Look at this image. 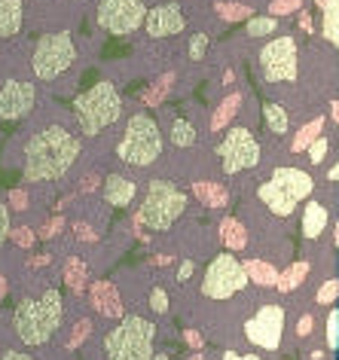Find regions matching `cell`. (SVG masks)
<instances>
[{
    "label": "cell",
    "mask_w": 339,
    "mask_h": 360,
    "mask_svg": "<svg viewBox=\"0 0 339 360\" xmlns=\"http://www.w3.org/2000/svg\"><path fill=\"white\" fill-rule=\"evenodd\" d=\"M193 193L205 208H226L229 205V190L223 184H217V180H196Z\"/></svg>",
    "instance_id": "cell-18"
},
{
    "label": "cell",
    "mask_w": 339,
    "mask_h": 360,
    "mask_svg": "<svg viewBox=\"0 0 339 360\" xmlns=\"http://www.w3.org/2000/svg\"><path fill=\"white\" fill-rule=\"evenodd\" d=\"M0 360H34L31 354H25V351H4Z\"/></svg>",
    "instance_id": "cell-50"
},
{
    "label": "cell",
    "mask_w": 339,
    "mask_h": 360,
    "mask_svg": "<svg viewBox=\"0 0 339 360\" xmlns=\"http://www.w3.org/2000/svg\"><path fill=\"white\" fill-rule=\"evenodd\" d=\"M327 220H330V214H327L324 205L321 202H306V208H302V236H306L309 241L318 238L321 232L327 229Z\"/></svg>",
    "instance_id": "cell-20"
},
{
    "label": "cell",
    "mask_w": 339,
    "mask_h": 360,
    "mask_svg": "<svg viewBox=\"0 0 339 360\" xmlns=\"http://www.w3.org/2000/svg\"><path fill=\"white\" fill-rule=\"evenodd\" d=\"M263 120H266V129H269L272 134H288V129H290V116H288V110H284L281 104H275V101H269V104H263Z\"/></svg>",
    "instance_id": "cell-27"
},
{
    "label": "cell",
    "mask_w": 339,
    "mask_h": 360,
    "mask_svg": "<svg viewBox=\"0 0 339 360\" xmlns=\"http://www.w3.org/2000/svg\"><path fill=\"white\" fill-rule=\"evenodd\" d=\"M10 229H13V220H10V208L0 205V245L10 238Z\"/></svg>",
    "instance_id": "cell-43"
},
{
    "label": "cell",
    "mask_w": 339,
    "mask_h": 360,
    "mask_svg": "<svg viewBox=\"0 0 339 360\" xmlns=\"http://www.w3.org/2000/svg\"><path fill=\"white\" fill-rule=\"evenodd\" d=\"M22 31V0H0V37H15Z\"/></svg>",
    "instance_id": "cell-21"
},
{
    "label": "cell",
    "mask_w": 339,
    "mask_h": 360,
    "mask_svg": "<svg viewBox=\"0 0 339 360\" xmlns=\"http://www.w3.org/2000/svg\"><path fill=\"white\" fill-rule=\"evenodd\" d=\"M144 28L147 37H174L186 28V15L181 10V4H159L153 10L144 13Z\"/></svg>",
    "instance_id": "cell-15"
},
{
    "label": "cell",
    "mask_w": 339,
    "mask_h": 360,
    "mask_svg": "<svg viewBox=\"0 0 339 360\" xmlns=\"http://www.w3.org/2000/svg\"><path fill=\"white\" fill-rule=\"evenodd\" d=\"M321 131H324V116H315L312 122H306L302 129L293 134V143H290V150L293 153H302V150H309L312 143H315L321 138Z\"/></svg>",
    "instance_id": "cell-26"
},
{
    "label": "cell",
    "mask_w": 339,
    "mask_h": 360,
    "mask_svg": "<svg viewBox=\"0 0 339 360\" xmlns=\"http://www.w3.org/2000/svg\"><path fill=\"white\" fill-rule=\"evenodd\" d=\"M77 61V46L70 40V34L58 31V34H46L37 40L31 56V68L37 79H56Z\"/></svg>",
    "instance_id": "cell-8"
},
{
    "label": "cell",
    "mask_w": 339,
    "mask_h": 360,
    "mask_svg": "<svg viewBox=\"0 0 339 360\" xmlns=\"http://www.w3.org/2000/svg\"><path fill=\"white\" fill-rule=\"evenodd\" d=\"M220 241L226 245L229 254H236V250H242L248 245V229L236 217H223L220 220Z\"/></svg>",
    "instance_id": "cell-22"
},
{
    "label": "cell",
    "mask_w": 339,
    "mask_h": 360,
    "mask_svg": "<svg viewBox=\"0 0 339 360\" xmlns=\"http://www.w3.org/2000/svg\"><path fill=\"white\" fill-rule=\"evenodd\" d=\"M150 309H153L156 314L168 311V293L162 290V287H153V290H150Z\"/></svg>",
    "instance_id": "cell-42"
},
{
    "label": "cell",
    "mask_w": 339,
    "mask_h": 360,
    "mask_svg": "<svg viewBox=\"0 0 339 360\" xmlns=\"http://www.w3.org/2000/svg\"><path fill=\"white\" fill-rule=\"evenodd\" d=\"M321 10H327V6H339V0H318Z\"/></svg>",
    "instance_id": "cell-56"
},
{
    "label": "cell",
    "mask_w": 339,
    "mask_h": 360,
    "mask_svg": "<svg viewBox=\"0 0 339 360\" xmlns=\"http://www.w3.org/2000/svg\"><path fill=\"white\" fill-rule=\"evenodd\" d=\"M312 190H315V180H312L309 171L284 165V168H275L266 184H260L257 195H260V202L275 217H290L297 211V205L312 195Z\"/></svg>",
    "instance_id": "cell-3"
},
{
    "label": "cell",
    "mask_w": 339,
    "mask_h": 360,
    "mask_svg": "<svg viewBox=\"0 0 339 360\" xmlns=\"http://www.w3.org/2000/svg\"><path fill=\"white\" fill-rule=\"evenodd\" d=\"M89 333H92V321H77L74 323V330H70V336H68V351H74V348H79L83 342L89 339Z\"/></svg>",
    "instance_id": "cell-33"
},
{
    "label": "cell",
    "mask_w": 339,
    "mask_h": 360,
    "mask_svg": "<svg viewBox=\"0 0 339 360\" xmlns=\"http://www.w3.org/2000/svg\"><path fill=\"white\" fill-rule=\"evenodd\" d=\"M217 156L223 174H242V171L260 165V143L251 129H229L217 143Z\"/></svg>",
    "instance_id": "cell-10"
},
{
    "label": "cell",
    "mask_w": 339,
    "mask_h": 360,
    "mask_svg": "<svg viewBox=\"0 0 339 360\" xmlns=\"http://www.w3.org/2000/svg\"><path fill=\"white\" fill-rule=\"evenodd\" d=\"M260 68L269 83H290V79H297V40L281 34L279 40L266 43L260 52Z\"/></svg>",
    "instance_id": "cell-12"
},
{
    "label": "cell",
    "mask_w": 339,
    "mask_h": 360,
    "mask_svg": "<svg viewBox=\"0 0 339 360\" xmlns=\"http://www.w3.org/2000/svg\"><path fill=\"white\" fill-rule=\"evenodd\" d=\"M34 101H37V86L10 79L0 86V120H22L31 113Z\"/></svg>",
    "instance_id": "cell-14"
},
{
    "label": "cell",
    "mask_w": 339,
    "mask_h": 360,
    "mask_svg": "<svg viewBox=\"0 0 339 360\" xmlns=\"http://www.w3.org/2000/svg\"><path fill=\"white\" fill-rule=\"evenodd\" d=\"M184 339H186V345H190L193 351H199V348L205 345V339H202L199 330H184Z\"/></svg>",
    "instance_id": "cell-47"
},
{
    "label": "cell",
    "mask_w": 339,
    "mask_h": 360,
    "mask_svg": "<svg viewBox=\"0 0 339 360\" xmlns=\"http://www.w3.org/2000/svg\"><path fill=\"white\" fill-rule=\"evenodd\" d=\"M300 10H302V0H272L269 4L272 19H281V15H290V13H300Z\"/></svg>",
    "instance_id": "cell-34"
},
{
    "label": "cell",
    "mask_w": 339,
    "mask_h": 360,
    "mask_svg": "<svg viewBox=\"0 0 339 360\" xmlns=\"http://www.w3.org/2000/svg\"><path fill=\"white\" fill-rule=\"evenodd\" d=\"M52 263V254H37L28 259V269H40V266H49Z\"/></svg>",
    "instance_id": "cell-49"
},
{
    "label": "cell",
    "mask_w": 339,
    "mask_h": 360,
    "mask_svg": "<svg viewBox=\"0 0 339 360\" xmlns=\"http://www.w3.org/2000/svg\"><path fill=\"white\" fill-rule=\"evenodd\" d=\"M248 287V278L242 272V263L229 254V250H223L208 263L205 269V281H202V296H208V300H229V296L242 293Z\"/></svg>",
    "instance_id": "cell-9"
},
{
    "label": "cell",
    "mask_w": 339,
    "mask_h": 360,
    "mask_svg": "<svg viewBox=\"0 0 339 360\" xmlns=\"http://www.w3.org/2000/svg\"><path fill=\"white\" fill-rule=\"evenodd\" d=\"M98 186V174H86L83 180H79V193H92Z\"/></svg>",
    "instance_id": "cell-48"
},
{
    "label": "cell",
    "mask_w": 339,
    "mask_h": 360,
    "mask_svg": "<svg viewBox=\"0 0 339 360\" xmlns=\"http://www.w3.org/2000/svg\"><path fill=\"white\" fill-rule=\"evenodd\" d=\"M79 156V138H74L61 125H46L25 147V184H46L68 174V168Z\"/></svg>",
    "instance_id": "cell-1"
},
{
    "label": "cell",
    "mask_w": 339,
    "mask_h": 360,
    "mask_svg": "<svg viewBox=\"0 0 339 360\" xmlns=\"http://www.w3.org/2000/svg\"><path fill=\"white\" fill-rule=\"evenodd\" d=\"M306 278H309V263L306 259H297V263H290L284 272H279V293H293L297 287L306 284Z\"/></svg>",
    "instance_id": "cell-23"
},
{
    "label": "cell",
    "mask_w": 339,
    "mask_h": 360,
    "mask_svg": "<svg viewBox=\"0 0 339 360\" xmlns=\"http://www.w3.org/2000/svg\"><path fill=\"white\" fill-rule=\"evenodd\" d=\"M150 263H153V266H168V263H172V257H168V254H156V257H150Z\"/></svg>",
    "instance_id": "cell-52"
},
{
    "label": "cell",
    "mask_w": 339,
    "mask_h": 360,
    "mask_svg": "<svg viewBox=\"0 0 339 360\" xmlns=\"http://www.w3.org/2000/svg\"><path fill=\"white\" fill-rule=\"evenodd\" d=\"M223 360H260V357H257V354H236V351H226Z\"/></svg>",
    "instance_id": "cell-51"
},
{
    "label": "cell",
    "mask_w": 339,
    "mask_h": 360,
    "mask_svg": "<svg viewBox=\"0 0 339 360\" xmlns=\"http://www.w3.org/2000/svg\"><path fill=\"white\" fill-rule=\"evenodd\" d=\"M233 79H236V70H226V74H223V83H226V86L233 83Z\"/></svg>",
    "instance_id": "cell-57"
},
{
    "label": "cell",
    "mask_w": 339,
    "mask_h": 360,
    "mask_svg": "<svg viewBox=\"0 0 339 360\" xmlns=\"http://www.w3.org/2000/svg\"><path fill=\"white\" fill-rule=\"evenodd\" d=\"M10 238L19 248H34V241H37V232H34L31 226H15V229H10Z\"/></svg>",
    "instance_id": "cell-37"
},
{
    "label": "cell",
    "mask_w": 339,
    "mask_h": 360,
    "mask_svg": "<svg viewBox=\"0 0 339 360\" xmlns=\"http://www.w3.org/2000/svg\"><path fill=\"white\" fill-rule=\"evenodd\" d=\"M147 4L144 0H98L95 19L110 34H132L144 25Z\"/></svg>",
    "instance_id": "cell-11"
},
{
    "label": "cell",
    "mask_w": 339,
    "mask_h": 360,
    "mask_svg": "<svg viewBox=\"0 0 339 360\" xmlns=\"http://www.w3.org/2000/svg\"><path fill=\"white\" fill-rule=\"evenodd\" d=\"M205 52H208V37H205V34H193V37H190V58L202 61Z\"/></svg>",
    "instance_id": "cell-41"
},
{
    "label": "cell",
    "mask_w": 339,
    "mask_h": 360,
    "mask_svg": "<svg viewBox=\"0 0 339 360\" xmlns=\"http://www.w3.org/2000/svg\"><path fill=\"white\" fill-rule=\"evenodd\" d=\"M101 193H104L107 205H113V208H129V205L135 202V195H138V184L132 177H126V174H107Z\"/></svg>",
    "instance_id": "cell-17"
},
{
    "label": "cell",
    "mask_w": 339,
    "mask_h": 360,
    "mask_svg": "<svg viewBox=\"0 0 339 360\" xmlns=\"http://www.w3.org/2000/svg\"><path fill=\"white\" fill-rule=\"evenodd\" d=\"M74 232H77V238H79V241H89V245H92V241H98V232L89 226V223H83V220L74 223Z\"/></svg>",
    "instance_id": "cell-44"
},
{
    "label": "cell",
    "mask_w": 339,
    "mask_h": 360,
    "mask_svg": "<svg viewBox=\"0 0 339 360\" xmlns=\"http://www.w3.org/2000/svg\"><path fill=\"white\" fill-rule=\"evenodd\" d=\"M330 120H333V122L339 120V104L336 101H330Z\"/></svg>",
    "instance_id": "cell-55"
},
{
    "label": "cell",
    "mask_w": 339,
    "mask_h": 360,
    "mask_svg": "<svg viewBox=\"0 0 339 360\" xmlns=\"http://www.w3.org/2000/svg\"><path fill=\"white\" fill-rule=\"evenodd\" d=\"M184 211H186V195L177 190L172 180H150L147 199L141 202L135 223H144L153 232H168Z\"/></svg>",
    "instance_id": "cell-7"
},
{
    "label": "cell",
    "mask_w": 339,
    "mask_h": 360,
    "mask_svg": "<svg viewBox=\"0 0 339 360\" xmlns=\"http://www.w3.org/2000/svg\"><path fill=\"white\" fill-rule=\"evenodd\" d=\"M172 83H174V74L168 70V74H162L153 86L147 89L144 95H141V98H144V104H147V107H159V104L165 101V95H168V89H172Z\"/></svg>",
    "instance_id": "cell-28"
},
{
    "label": "cell",
    "mask_w": 339,
    "mask_h": 360,
    "mask_svg": "<svg viewBox=\"0 0 339 360\" xmlns=\"http://www.w3.org/2000/svg\"><path fill=\"white\" fill-rule=\"evenodd\" d=\"M324 357H327V351H321V348L312 351V360H324Z\"/></svg>",
    "instance_id": "cell-58"
},
{
    "label": "cell",
    "mask_w": 339,
    "mask_h": 360,
    "mask_svg": "<svg viewBox=\"0 0 339 360\" xmlns=\"http://www.w3.org/2000/svg\"><path fill=\"white\" fill-rule=\"evenodd\" d=\"M242 272L248 278V284H251V281L257 287H275V284H279V269H275L272 263H266V259H257V257L245 259Z\"/></svg>",
    "instance_id": "cell-19"
},
{
    "label": "cell",
    "mask_w": 339,
    "mask_h": 360,
    "mask_svg": "<svg viewBox=\"0 0 339 360\" xmlns=\"http://www.w3.org/2000/svg\"><path fill=\"white\" fill-rule=\"evenodd\" d=\"M89 302L98 314L104 318H126V309H122V300H120V290L113 281H95L92 290H89Z\"/></svg>",
    "instance_id": "cell-16"
},
{
    "label": "cell",
    "mask_w": 339,
    "mask_h": 360,
    "mask_svg": "<svg viewBox=\"0 0 339 360\" xmlns=\"http://www.w3.org/2000/svg\"><path fill=\"white\" fill-rule=\"evenodd\" d=\"M61 229H65V217H61V214H56V217H49L46 223H43V229L37 232V238H56Z\"/></svg>",
    "instance_id": "cell-40"
},
{
    "label": "cell",
    "mask_w": 339,
    "mask_h": 360,
    "mask_svg": "<svg viewBox=\"0 0 339 360\" xmlns=\"http://www.w3.org/2000/svg\"><path fill=\"white\" fill-rule=\"evenodd\" d=\"M193 272H196V263H193V259H184V263L181 266H177V281H190V278H193Z\"/></svg>",
    "instance_id": "cell-46"
},
{
    "label": "cell",
    "mask_w": 339,
    "mask_h": 360,
    "mask_svg": "<svg viewBox=\"0 0 339 360\" xmlns=\"http://www.w3.org/2000/svg\"><path fill=\"white\" fill-rule=\"evenodd\" d=\"M150 360H168V354H165V351H159V354H153Z\"/></svg>",
    "instance_id": "cell-60"
},
{
    "label": "cell",
    "mask_w": 339,
    "mask_h": 360,
    "mask_svg": "<svg viewBox=\"0 0 339 360\" xmlns=\"http://www.w3.org/2000/svg\"><path fill=\"white\" fill-rule=\"evenodd\" d=\"M327 150H330V141L324 138V134H321V138L309 147V162H312V165H321V162H324V156H327Z\"/></svg>",
    "instance_id": "cell-39"
},
{
    "label": "cell",
    "mask_w": 339,
    "mask_h": 360,
    "mask_svg": "<svg viewBox=\"0 0 339 360\" xmlns=\"http://www.w3.org/2000/svg\"><path fill=\"white\" fill-rule=\"evenodd\" d=\"M65 321V300L56 287L43 290L37 300H22L13 311V327L28 348H40L56 336Z\"/></svg>",
    "instance_id": "cell-2"
},
{
    "label": "cell",
    "mask_w": 339,
    "mask_h": 360,
    "mask_svg": "<svg viewBox=\"0 0 339 360\" xmlns=\"http://www.w3.org/2000/svg\"><path fill=\"white\" fill-rule=\"evenodd\" d=\"M117 156L132 168H147L162 156V129H159L153 116L147 113L132 116L117 143Z\"/></svg>",
    "instance_id": "cell-6"
},
{
    "label": "cell",
    "mask_w": 339,
    "mask_h": 360,
    "mask_svg": "<svg viewBox=\"0 0 339 360\" xmlns=\"http://www.w3.org/2000/svg\"><path fill=\"white\" fill-rule=\"evenodd\" d=\"M156 323L138 314H126L113 330L104 336V357L107 360H150L153 357Z\"/></svg>",
    "instance_id": "cell-4"
},
{
    "label": "cell",
    "mask_w": 339,
    "mask_h": 360,
    "mask_svg": "<svg viewBox=\"0 0 339 360\" xmlns=\"http://www.w3.org/2000/svg\"><path fill=\"white\" fill-rule=\"evenodd\" d=\"M327 348L330 351H336L339 348V311L336 309H330V314H327Z\"/></svg>",
    "instance_id": "cell-35"
},
{
    "label": "cell",
    "mask_w": 339,
    "mask_h": 360,
    "mask_svg": "<svg viewBox=\"0 0 339 360\" xmlns=\"http://www.w3.org/2000/svg\"><path fill=\"white\" fill-rule=\"evenodd\" d=\"M122 113V98L117 92L113 83H95L89 92L77 95L74 98V116H77V125L86 138H95L101 134L107 125H113Z\"/></svg>",
    "instance_id": "cell-5"
},
{
    "label": "cell",
    "mask_w": 339,
    "mask_h": 360,
    "mask_svg": "<svg viewBox=\"0 0 339 360\" xmlns=\"http://www.w3.org/2000/svg\"><path fill=\"white\" fill-rule=\"evenodd\" d=\"M284 305H263L251 321L245 323V336L251 345L263 348V351H279L281 339H284Z\"/></svg>",
    "instance_id": "cell-13"
},
{
    "label": "cell",
    "mask_w": 339,
    "mask_h": 360,
    "mask_svg": "<svg viewBox=\"0 0 339 360\" xmlns=\"http://www.w3.org/2000/svg\"><path fill=\"white\" fill-rule=\"evenodd\" d=\"M324 15H321V34L327 37V43H333L336 46V40H339V6H327V10H321Z\"/></svg>",
    "instance_id": "cell-30"
},
{
    "label": "cell",
    "mask_w": 339,
    "mask_h": 360,
    "mask_svg": "<svg viewBox=\"0 0 339 360\" xmlns=\"http://www.w3.org/2000/svg\"><path fill=\"white\" fill-rule=\"evenodd\" d=\"M6 208H10V214L13 211H28V193H25L22 186L19 190H10L6 193Z\"/></svg>",
    "instance_id": "cell-38"
},
{
    "label": "cell",
    "mask_w": 339,
    "mask_h": 360,
    "mask_svg": "<svg viewBox=\"0 0 339 360\" xmlns=\"http://www.w3.org/2000/svg\"><path fill=\"white\" fill-rule=\"evenodd\" d=\"M184 360H205V354H202V351H193V354L184 357Z\"/></svg>",
    "instance_id": "cell-59"
},
{
    "label": "cell",
    "mask_w": 339,
    "mask_h": 360,
    "mask_svg": "<svg viewBox=\"0 0 339 360\" xmlns=\"http://www.w3.org/2000/svg\"><path fill=\"white\" fill-rule=\"evenodd\" d=\"M65 284H68L77 296H83L86 284H89V266H86L79 257H70L68 263H65Z\"/></svg>",
    "instance_id": "cell-25"
},
{
    "label": "cell",
    "mask_w": 339,
    "mask_h": 360,
    "mask_svg": "<svg viewBox=\"0 0 339 360\" xmlns=\"http://www.w3.org/2000/svg\"><path fill=\"white\" fill-rule=\"evenodd\" d=\"M275 28H279V19H272V15H251L248 19V37H269Z\"/></svg>",
    "instance_id": "cell-31"
},
{
    "label": "cell",
    "mask_w": 339,
    "mask_h": 360,
    "mask_svg": "<svg viewBox=\"0 0 339 360\" xmlns=\"http://www.w3.org/2000/svg\"><path fill=\"white\" fill-rule=\"evenodd\" d=\"M312 327H315V318H312V314H302V318L297 321V336L300 339H309L312 336Z\"/></svg>",
    "instance_id": "cell-45"
},
{
    "label": "cell",
    "mask_w": 339,
    "mask_h": 360,
    "mask_svg": "<svg viewBox=\"0 0 339 360\" xmlns=\"http://www.w3.org/2000/svg\"><path fill=\"white\" fill-rule=\"evenodd\" d=\"M172 143L174 147H193L196 143V129H193V122L190 120H174L172 122Z\"/></svg>",
    "instance_id": "cell-29"
},
{
    "label": "cell",
    "mask_w": 339,
    "mask_h": 360,
    "mask_svg": "<svg viewBox=\"0 0 339 360\" xmlns=\"http://www.w3.org/2000/svg\"><path fill=\"white\" fill-rule=\"evenodd\" d=\"M6 293H10V281L0 275V300H6Z\"/></svg>",
    "instance_id": "cell-54"
},
{
    "label": "cell",
    "mask_w": 339,
    "mask_h": 360,
    "mask_svg": "<svg viewBox=\"0 0 339 360\" xmlns=\"http://www.w3.org/2000/svg\"><path fill=\"white\" fill-rule=\"evenodd\" d=\"M300 28L306 31V34H312V19H309V13H300Z\"/></svg>",
    "instance_id": "cell-53"
},
{
    "label": "cell",
    "mask_w": 339,
    "mask_h": 360,
    "mask_svg": "<svg viewBox=\"0 0 339 360\" xmlns=\"http://www.w3.org/2000/svg\"><path fill=\"white\" fill-rule=\"evenodd\" d=\"M336 296H339V281H336V278H330V281L321 284V290H318V296H315V302H318V305H333Z\"/></svg>",
    "instance_id": "cell-36"
},
{
    "label": "cell",
    "mask_w": 339,
    "mask_h": 360,
    "mask_svg": "<svg viewBox=\"0 0 339 360\" xmlns=\"http://www.w3.org/2000/svg\"><path fill=\"white\" fill-rule=\"evenodd\" d=\"M238 107H242V92H229V95L217 104V110H214V116H211V131L226 129L229 120H233V116L238 113Z\"/></svg>",
    "instance_id": "cell-24"
},
{
    "label": "cell",
    "mask_w": 339,
    "mask_h": 360,
    "mask_svg": "<svg viewBox=\"0 0 339 360\" xmlns=\"http://www.w3.org/2000/svg\"><path fill=\"white\" fill-rule=\"evenodd\" d=\"M217 13H220L223 22H248L254 10L245 4H217Z\"/></svg>",
    "instance_id": "cell-32"
}]
</instances>
